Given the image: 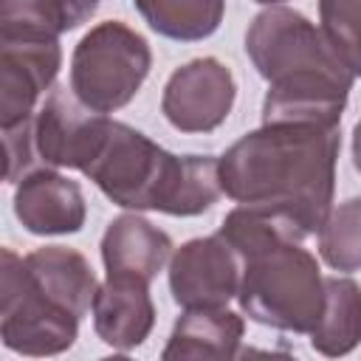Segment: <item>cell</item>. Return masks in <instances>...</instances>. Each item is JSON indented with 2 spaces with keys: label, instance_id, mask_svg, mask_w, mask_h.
I'll return each mask as SVG.
<instances>
[{
  "label": "cell",
  "instance_id": "obj_1",
  "mask_svg": "<svg viewBox=\"0 0 361 361\" xmlns=\"http://www.w3.org/2000/svg\"><path fill=\"white\" fill-rule=\"evenodd\" d=\"M338 147V127L262 124L223 152L220 186L240 206L268 209L310 237L333 209Z\"/></svg>",
  "mask_w": 361,
  "mask_h": 361
},
{
  "label": "cell",
  "instance_id": "obj_2",
  "mask_svg": "<svg viewBox=\"0 0 361 361\" xmlns=\"http://www.w3.org/2000/svg\"><path fill=\"white\" fill-rule=\"evenodd\" d=\"M245 54L268 82L262 124L338 127L355 76L305 14L285 6L259 11Z\"/></svg>",
  "mask_w": 361,
  "mask_h": 361
},
{
  "label": "cell",
  "instance_id": "obj_3",
  "mask_svg": "<svg viewBox=\"0 0 361 361\" xmlns=\"http://www.w3.org/2000/svg\"><path fill=\"white\" fill-rule=\"evenodd\" d=\"M240 257L237 302L257 324L285 333H313L324 313V276L302 245L305 234L285 217L257 209H231L217 231Z\"/></svg>",
  "mask_w": 361,
  "mask_h": 361
},
{
  "label": "cell",
  "instance_id": "obj_4",
  "mask_svg": "<svg viewBox=\"0 0 361 361\" xmlns=\"http://www.w3.org/2000/svg\"><path fill=\"white\" fill-rule=\"evenodd\" d=\"M87 175L116 206L195 217L220 197V158L172 155L124 121L107 127L85 164Z\"/></svg>",
  "mask_w": 361,
  "mask_h": 361
},
{
  "label": "cell",
  "instance_id": "obj_5",
  "mask_svg": "<svg viewBox=\"0 0 361 361\" xmlns=\"http://www.w3.org/2000/svg\"><path fill=\"white\" fill-rule=\"evenodd\" d=\"M152 68L147 39L118 20L93 25L71 56V93L93 113H116L133 102Z\"/></svg>",
  "mask_w": 361,
  "mask_h": 361
},
{
  "label": "cell",
  "instance_id": "obj_6",
  "mask_svg": "<svg viewBox=\"0 0 361 361\" xmlns=\"http://www.w3.org/2000/svg\"><path fill=\"white\" fill-rule=\"evenodd\" d=\"M79 316L51 302L28 276L25 259L3 248L0 265V338L23 355H59L73 347Z\"/></svg>",
  "mask_w": 361,
  "mask_h": 361
},
{
  "label": "cell",
  "instance_id": "obj_7",
  "mask_svg": "<svg viewBox=\"0 0 361 361\" xmlns=\"http://www.w3.org/2000/svg\"><path fill=\"white\" fill-rule=\"evenodd\" d=\"M234 99L237 85L231 71L214 56H200L169 76L161 110L180 133H212L228 118Z\"/></svg>",
  "mask_w": 361,
  "mask_h": 361
},
{
  "label": "cell",
  "instance_id": "obj_8",
  "mask_svg": "<svg viewBox=\"0 0 361 361\" xmlns=\"http://www.w3.org/2000/svg\"><path fill=\"white\" fill-rule=\"evenodd\" d=\"M243 262L220 237H197L169 257V290L183 310L226 307L240 290Z\"/></svg>",
  "mask_w": 361,
  "mask_h": 361
},
{
  "label": "cell",
  "instance_id": "obj_9",
  "mask_svg": "<svg viewBox=\"0 0 361 361\" xmlns=\"http://www.w3.org/2000/svg\"><path fill=\"white\" fill-rule=\"evenodd\" d=\"M107 127L104 113L87 110L68 87L54 90L31 118L34 149L45 166L54 169H85L102 133Z\"/></svg>",
  "mask_w": 361,
  "mask_h": 361
},
{
  "label": "cell",
  "instance_id": "obj_10",
  "mask_svg": "<svg viewBox=\"0 0 361 361\" xmlns=\"http://www.w3.org/2000/svg\"><path fill=\"white\" fill-rule=\"evenodd\" d=\"M62 65L59 39L0 37V124L14 127L34 116L39 96Z\"/></svg>",
  "mask_w": 361,
  "mask_h": 361
},
{
  "label": "cell",
  "instance_id": "obj_11",
  "mask_svg": "<svg viewBox=\"0 0 361 361\" xmlns=\"http://www.w3.org/2000/svg\"><path fill=\"white\" fill-rule=\"evenodd\" d=\"M14 214L25 231L48 234H76L85 226L87 206L76 180L59 175L54 166H37L17 180Z\"/></svg>",
  "mask_w": 361,
  "mask_h": 361
},
{
  "label": "cell",
  "instance_id": "obj_12",
  "mask_svg": "<svg viewBox=\"0 0 361 361\" xmlns=\"http://www.w3.org/2000/svg\"><path fill=\"white\" fill-rule=\"evenodd\" d=\"M93 330L113 350H135L155 324L149 285L141 279L107 276L93 296Z\"/></svg>",
  "mask_w": 361,
  "mask_h": 361
},
{
  "label": "cell",
  "instance_id": "obj_13",
  "mask_svg": "<svg viewBox=\"0 0 361 361\" xmlns=\"http://www.w3.org/2000/svg\"><path fill=\"white\" fill-rule=\"evenodd\" d=\"M169 234L138 214L116 217L102 237V262L107 276L141 279L149 285L169 259Z\"/></svg>",
  "mask_w": 361,
  "mask_h": 361
},
{
  "label": "cell",
  "instance_id": "obj_14",
  "mask_svg": "<svg viewBox=\"0 0 361 361\" xmlns=\"http://www.w3.org/2000/svg\"><path fill=\"white\" fill-rule=\"evenodd\" d=\"M23 259L28 276L51 302L62 305L79 319L93 307V296L99 285L90 262L79 251L62 245H45L25 254Z\"/></svg>",
  "mask_w": 361,
  "mask_h": 361
},
{
  "label": "cell",
  "instance_id": "obj_15",
  "mask_svg": "<svg viewBox=\"0 0 361 361\" xmlns=\"http://www.w3.org/2000/svg\"><path fill=\"white\" fill-rule=\"evenodd\" d=\"M243 319L226 307L183 310L164 347V358H234L243 341Z\"/></svg>",
  "mask_w": 361,
  "mask_h": 361
},
{
  "label": "cell",
  "instance_id": "obj_16",
  "mask_svg": "<svg viewBox=\"0 0 361 361\" xmlns=\"http://www.w3.org/2000/svg\"><path fill=\"white\" fill-rule=\"evenodd\" d=\"M99 8V0H0V37L59 39L79 28Z\"/></svg>",
  "mask_w": 361,
  "mask_h": 361
},
{
  "label": "cell",
  "instance_id": "obj_17",
  "mask_svg": "<svg viewBox=\"0 0 361 361\" xmlns=\"http://www.w3.org/2000/svg\"><path fill=\"white\" fill-rule=\"evenodd\" d=\"M324 313L310 333V347L327 358L361 344V285L347 276H324Z\"/></svg>",
  "mask_w": 361,
  "mask_h": 361
},
{
  "label": "cell",
  "instance_id": "obj_18",
  "mask_svg": "<svg viewBox=\"0 0 361 361\" xmlns=\"http://www.w3.org/2000/svg\"><path fill=\"white\" fill-rule=\"evenodd\" d=\"M147 25L178 42H197L212 37L226 11V0H133Z\"/></svg>",
  "mask_w": 361,
  "mask_h": 361
},
{
  "label": "cell",
  "instance_id": "obj_19",
  "mask_svg": "<svg viewBox=\"0 0 361 361\" xmlns=\"http://www.w3.org/2000/svg\"><path fill=\"white\" fill-rule=\"evenodd\" d=\"M319 254L333 271L361 268V195L330 209L319 228Z\"/></svg>",
  "mask_w": 361,
  "mask_h": 361
},
{
  "label": "cell",
  "instance_id": "obj_20",
  "mask_svg": "<svg viewBox=\"0 0 361 361\" xmlns=\"http://www.w3.org/2000/svg\"><path fill=\"white\" fill-rule=\"evenodd\" d=\"M322 34L353 76H361V0H319Z\"/></svg>",
  "mask_w": 361,
  "mask_h": 361
},
{
  "label": "cell",
  "instance_id": "obj_21",
  "mask_svg": "<svg viewBox=\"0 0 361 361\" xmlns=\"http://www.w3.org/2000/svg\"><path fill=\"white\" fill-rule=\"evenodd\" d=\"M31 118H25V121H20L14 127H3V141H6V180L8 183H17L23 175H28L31 169H37L34 164L39 158H37V149H34Z\"/></svg>",
  "mask_w": 361,
  "mask_h": 361
},
{
  "label": "cell",
  "instance_id": "obj_22",
  "mask_svg": "<svg viewBox=\"0 0 361 361\" xmlns=\"http://www.w3.org/2000/svg\"><path fill=\"white\" fill-rule=\"evenodd\" d=\"M353 164L361 172V121L353 127Z\"/></svg>",
  "mask_w": 361,
  "mask_h": 361
},
{
  "label": "cell",
  "instance_id": "obj_23",
  "mask_svg": "<svg viewBox=\"0 0 361 361\" xmlns=\"http://www.w3.org/2000/svg\"><path fill=\"white\" fill-rule=\"evenodd\" d=\"M254 3H262V6H276V3H285V0H254Z\"/></svg>",
  "mask_w": 361,
  "mask_h": 361
}]
</instances>
